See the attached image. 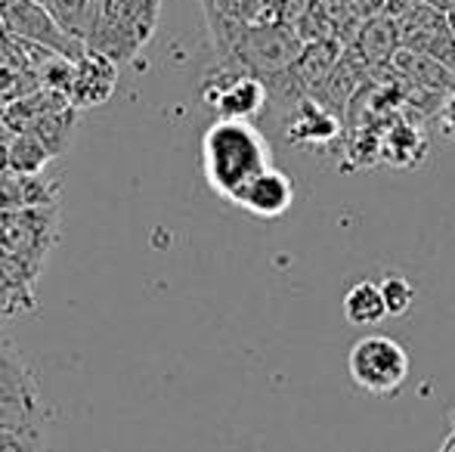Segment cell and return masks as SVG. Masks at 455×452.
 I'll list each match as a JSON object with an SVG mask.
<instances>
[{"label": "cell", "instance_id": "7", "mask_svg": "<svg viewBox=\"0 0 455 452\" xmlns=\"http://www.w3.org/2000/svg\"><path fill=\"white\" fill-rule=\"evenodd\" d=\"M396 28H400V47L434 56L455 72V35L450 28V19H446V10L419 4L406 16L396 19Z\"/></svg>", "mask_w": 455, "mask_h": 452}, {"label": "cell", "instance_id": "28", "mask_svg": "<svg viewBox=\"0 0 455 452\" xmlns=\"http://www.w3.org/2000/svg\"><path fill=\"white\" fill-rule=\"evenodd\" d=\"M0 35H4V22H0Z\"/></svg>", "mask_w": 455, "mask_h": 452}, {"label": "cell", "instance_id": "15", "mask_svg": "<svg viewBox=\"0 0 455 452\" xmlns=\"http://www.w3.org/2000/svg\"><path fill=\"white\" fill-rule=\"evenodd\" d=\"M75 118H78V109H75V106H66V109H56V112L44 115V118H37L25 133H31V137L41 139L53 158L56 155H66L68 146H72Z\"/></svg>", "mask_w": 455, "mask_h": 452}, {"label": "cell", "instance_id": "16", "mask_svg": "<svg viewBox=\"0 0 455 452\" xmlns=\"http://www.w3.org/2000/svg\"><path fill=\"white\" fill-rule=\"evenodd\" d=\"M0 393H41L35 372L25 366L16 344L4 335H0Z\"/></svg>", "mask_w": 455, "mask_h": 452}, {"label": "cell", "instance_id": "26", "mask_svg": "<svg viewBox=\"0 0 455 452\" xmlns=\"http://www.w3.org/2000/svg\"><path fill=\"white\" fill-rule=\"evenodd\" d=\"M35 4H41V6H47V10H53V0H35Z\"/></svg>", "mask_w": 455, "mask_h": 452}, {"label": "cell", "instance_id": "1", "mask_svg": "<svg viewBox=\"0 0 455 452\" xmlns=\"http://www.w3.org/2000/svg\"><path fill=\"white\" fill-rule=\"evenodd\" d=\"M273 168V152L254 121L214 118L202 137V170L220 199L233 202L242 186Z\"/></svg>", "mask_w": 455, "mask_h": 452}, {"label": "cell", "instance_id": "4", "mask_svg": "<svg viewBox=\"0 0 455 452\" xmlns=\"http://www.w3.org/2000/svg\"><path fill=\"white\" fill-rule=\"evenodd\" d=\"M202 103L217 118L229 121H254L270 106V91L251 72H242L233 66H217L208 72L202 84Z\"/></svg>", "mask_w": 455, "mask_h": 452}, {"label": "cell", "instance_id": "11", "mask_svg": "<svg viewBox=\"0 0 455 452\" xmlns=\"http://www.w3.org/2000/svg\"><path fill=\"white\" fill-rule=\"evenodd\" d=\"M394 72L396 78H403V84L421 87L431 93H452L455 91V72L446 68L443 62H437L434 56L415 53V50L400 47V53L394 56Z\"/></svg>", "mask_w": 455, "mask_h": 452}, {"label": "cell", "instance_id": "29", "mask_svg": "<svg viewBox=\"0 0 455 452\" xmlns=\"http://www.w3.org/2000/svg\"><path fill=\"white\" fill-rule=\"evenodd\" d=\"M93 4H100V0H93Z\"/></svg>", "mask_w": 455, "mask_h": 452}, {"label": "cell", "instance_id": "14", "mask_svg": "<svg viewBox=\"0 0 455 452\" xmlns=\"http://www.w3.org/2000/svg\"><path fill=\"white\" fill-rule=\"evenodd\" d=\"M387 313V304L381 295V282L371 279H360L356 285H350L344 295V320L350 326H378Z\"/></svg>", "mask_w": 455, "mask_h": 452}, {"label": "cell", "instance_id": "10", "mask_svg": "<svg viewBox=\"0 0 455 452\" xmlns=\"http://www.w3.org/2000/svg\"><path fill=\"white\" fill-rule=\"evenodd\" d=\"M354 53L360 56L369 68H387L394 66V56L400 53V28L396 19L387 12L365 19L363 28L354 35Z\"/></svg>", "mask_w": 455, "mask_h": 452}, {"label": "cell", "instance_id": "8", "mask_svg": "<svg viewBox=\"0 0 455 452\" xmlns=\"http://www.w3.org/2000/svg\"><path fill=\"white\" fill-rule=\"evenodd\" d=\"M115 84H118V66L96 50H84L75 62V84L68 91V103L75 109L102 106L112 99Z\"/></svg>", "mask_w": 455, "mask_h": 452}, {"label": "cell", "instance_id": "23", "mask_svg": "<svg viewBox=\"0 0 455 452\" xmlns=\"http://www.w3.org/2000/svg\"><path fill=\"white\" fill-rule=\"evenodd\" d=\"M10 170V143H0V177Z\"/></svg>", "mask_w": 455, "mask_h": 452}, {"label": "cell", "instance_id": "12", "mask_svg": "<svg viewBox=\"0 0 455 452\" xmlns=\"http://www.w3.org/2000/svg\"><path fill=\"white\" fill-rule=\"evenodd\" d=\"M341 131V118L335 112H329L316 99H304L291 109L288 118V139L298 146H313V143H329Z\"/></svg>", "mask_w": 455, "mask_h": 452}, {"label": "cell", "instance_id": "27", "mask_svg": "<svg viewBox=\"0 0 455 452\" xmlns=\"http://www.w3.org/2000/svg\"><path fill=\"white\" fill-rule=\"evenodd\" d=\"M450 428L455 431V409H452V416H450Z\"/></svg>", "mask_w": 455, "mask_h": 452}, {"label": "cell", "instance_id": "6", "mask_svg": "<svg viewBox=\"0 0 455 452\" xmlns=\"http://www.w3.org/2000/svg\"><path fill=\"white\" fill-rule=\"evenodd\" d=\"M0 22H4L6 35L19 37L25 44L56 50V53H66L72 59H78L87 50L84 41H78V37L62 28L53 10L35 4V0H0Z\"/></svg>", "mask_w": 455, "mask_h": 452}, {"label": "cell", "instance_id": "9", "mask_svg": "<svg viewBox=\"0 0 455 452\" xmlns=\"http://www.w3.org/2000/svg\"><path fill=\"white\" fill-rule=\"evenodd\" d=\"M291 202H294L291 177L279 168H267L248 186H242V193L233 199V205H239L242 211L254 214L260 220H275L291 208Z\"/></svg>", "mask_w": 455, "mask_h": 452}, {"label": "cell", "instance_id": "21", "mask_svg": "<svg viewBox=\"0 0 455 452\" xmlns=\"http://www.w3.org/2000/svg\"><path fill=\"white\" fill-rule=\"evenodd\" d=\"M443 127L455 137V91L446 97V103H443Z\"/></svg>", "mask_w": 455, "mask_h": 452}, {"label": "cell", "instance_id": "19", "mask_svg": "<svg viewBox=\"0 0 455 452\" xmlns=\"http://www.w3.org/2000/svg\"><path fill=\"white\" fill-rule=\"evenodd\" d=\"M0 452H47V437H44V431H31V434L0 431Z\"/></svg>", "mask_w": 455, "mask_h": 452}, {"label": "cell", "instance_id": "17", "mask_svg": "<svg viewBox=\"0 0 455 452\" xmlns=\"http://www.w3.org/2000/svg\"><path fill=\"white\" fill-rule=\"evenodd\" d=\"M50 149L31 133H16L10 139V174L19 177H35L44 174V168L50 164Z\"/></svg>", "mask_w": 455, "mask_h": 452}, {"label": "cell", "instance_id": "18", "mask_svg": "<svg viewBox=\"0 0 455 452\" xmlns=\"http://www.w3.org/2000/svg\"><path fill=\"white\" fill-rule=\"evenodd\" d=\"M381 295H384V304H387V313L390 316H403L412 310V301H415V289L406 276H396V273H387L381 279Z\"/></svg>", "mask_w": 455, "mask_h": 452}, {"label": "cell", "instance_id": "22", "mask_svg": "<svg viewBox=\"0 0 455 452\" xmlns=\"http://www.w3.org/2000/svg\"><path fill=\"white\" fill-rule=\"evenodd\" d=\"M16 137V133H12V127H10V121L4 118V112H0V143H10V139Z\"/></svg>", "mask_w": 455, "mask_h": 452}, {"label": "cell", "instance_id": "5", "mask_svg": "<svg viewBox=\"0 0 455 452\" xmlns=\"http://www.w3.org/2000/svg\"><path fill=\"white\" fill-rule=\"evenodd\" d=\"M149 41L152 35L143 28V22L137 19V12H133V6L127 0H100L96 4L91 31L84 37L87 50L108 56L115 66H124Z\"/></svg>", "mask_w": 455, "mask_h": 452}, {"label": "cell", "instance_id": "20", "mask_svg": "<svg viewBox=\"0 0 455 452\" xmlns=\"http://www.w3.org/2000/svg\"><path fill=\"white\" fill-rule=\"evenodd\" d=\"M127 4L133 6V12H137V19L143 22V28L149 31V35H156L158 16H162V0H127Z\"/></svg>", "mask_w": 455, "mask_h": 452}, {"label": "cell", "instance_id": "2", "mask_svg": "<svg viewBox=\"0 0 455 452\" xmlns=\"http://www.w3.org/2000/svg\"><path fill=\"white\" fill-rule=\"evenodd\" d=\"M304 47L307 41L294 25L279 22V19L275 22H248L242 28V35L235 37L229 56L217 62V66L242 68V72H251L260 81H267L273 75L285 72L304 53Z\"/></svg>", "mask_w": 455, "mask_h": 452}, {"label": "cell", "instance_id": "25", "mask_svg": "<svg viewBox=\"0 0 455 452\" xmlns=\"http://www.w3.org/2000/svg\"><path fill=\"white\" fill-rule=\"evenodd\" d=\"M446 19H450V28H452V35H455V0L450 6H446Z\"/></svg>", "mask_w": 455, "mask_h": 452}, {"label": "cell", "instance_id": "24", "mask_svg": "<svg viewBox=\"0 0 455 452\" xmlns=\"http://www.w3.org/2000/svg\"><path fill=\"white\" fill-rule=\"evenodd\" d=\"M440 452H455V431H450V437L443 440V447H440Z\"/></svg>", "mask_w": 455, "mask_h": 452}, {"label": "cell", "instance_id": "13", "mask_svg": "<svg viewBox=\"0 0 455 452\" xmlns=\"http://www.w3.org/2000/svg\"><path fill=\"white\" fill-rule=\"evenodd\" d=\"M47 412H44L41 393H0V431L6 434H31L44 431Z\"/></svg>", "mask_w": 455, "mask_h": 452}, {"label": "cell", "instance_id": "3", "mask_svg": "<svg viewBox=\"0 0 455 452\" xmlns=\"http://www.w3.org/2000/svg\"><path fill=\"white\" fill-rule=\"evenodd\" d=\"M347 372L371 397H390L409 378V353L390 335H365L350 347Z\"/></svg>", "mask_w": 455, "mask_h": 452}]
</instances>
